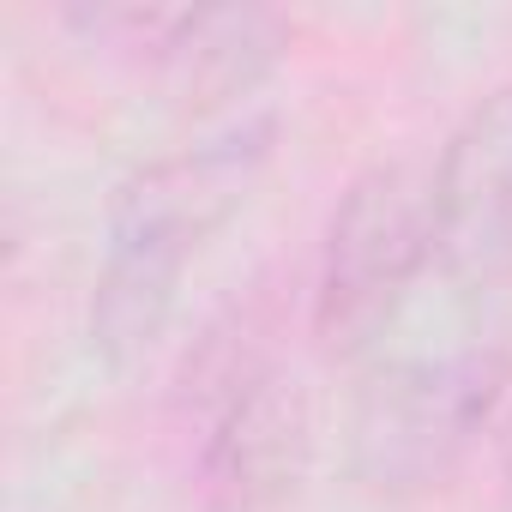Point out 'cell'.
Here are the masks:
<instances>
[{
	"label": "cell",
	"mask_w": 512,
	"mask_h": 512,
	"mask_svg": "<svg viewBox=\"0 0 512 512\" xmlns=\"http://www.w3.org/2000/svg\"><path fill=\"white\" fill-rule=\"evenodd\" d=\"M260 157H266V127H247V133L235 127L229 139L151 163L121 187L109 211V253H103L97 302H91V344L115 368L145 356L163 338L181 272L199 253V235L223 223V211L241 199Z\"/></svg>",
	"instance_id": "cell-1"
},
{
	"label": "cell",
	"mask_w": 512,
	"mask_h": 512,
	"mask_svg": "<svg viewBox=\"0 0 512 512\" xmlns=\"http://www.w3.org/2000/svg\"><path fill=\"white\" fill-rule=\"evenodd\" d=\"M199 428V488L217 512H266L296 494L308 470V398L296 374L278 368L266 338L247 320L235 332H211L199 362L187 368Z\"/></svg>",
	"instance_id": "cell-2"
},
{
	"label": "cell",
	"mask_w": 512,
	"mask_h": 512,
	"mask_svg": "<svg viewBox=\"0 0 512 512\" xmlns=\"http://www.w3.org/2000/svg\"><path fill=\"white\" fill-rule=\"evenodd\" d=\"M428 266H434V181L404 163L368 169L326 223L314 278L320 344L344 356L368 350L410 302Z\"/></svg>",
	"instance_id": "cell-3"
},
{
	"label": "cell",
	"mask_w": 512,
	"mask_h": 512,
	"mask_svg": "<svg viewBox=\"0 0 512 512\" xmlns=\"http://www.w3.org/2000/svg\"><path fill=\"white\" fill-rule=\"evenodd\" d=\"M506 392L500 344H452L386 368L356 410V476L380 494H416L440 482L482 434Z\"/></svg>",
	"instance_id": "cell-4"
},
{
	"label": "cell",
	"mask_w": 512,
	"mask_h": 512,
	"mask_svg": "<svg viewBox=\"0 0 512 512\" xmlns=\"http://www.w3.org/2000/svg\"><path fill=\"white\" fill-rule=\"evenodd\" d=\"M434 181V266L458 290L512 278V91L482 97L446 139Z\"/></svg>",
	"instance_id": "cell-5"
},
{
	"label": "cell",
	"mask_w": 512,
	"mask_h": 512,
	"mask_svg": "<svg viewBox=\"0 0 512 512\" xmlns=\"http://www.w3.org/2000/svg\"><path fill=\"white\" fill-rule=\"evenodd\" d=\"M73 25L121 37V49H145L187 97L253 91L284 49V25L272 13H79Z\"/></svg>",
	"instance_id": "cell-6"
}]
</instances>
